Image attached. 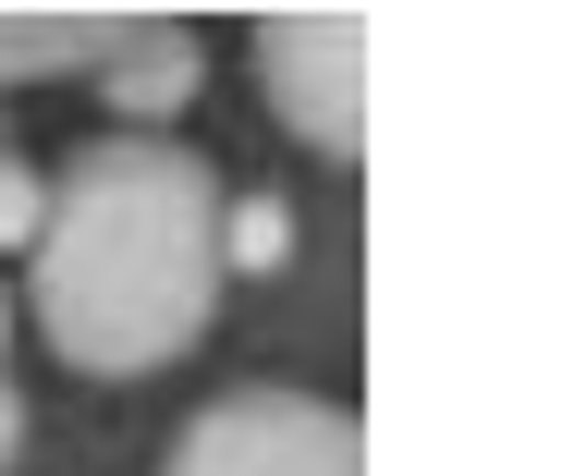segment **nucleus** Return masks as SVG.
<instances>
[{
	"label": "nucleus",
	"instance_id": "f257e3e1",
	"mask_svg": "<svg viewBox=\"0 0 562 476\" xmlns=\"http://www.w3.org/2000/svg\"><path fill=\"white\" fill-rule=\"evenodd\" d=\"M37 330L86 378H147L221 306V171L171 135H99L37 208Z\"/></svg>",
	"mask_w": 562,
	"mask_h": 476
},
{
	"label": "nucleus",
	"instance_id": "f03ea898",
	"mask_svg": "<svg viewBox=\"0 0 562 476\" xmlns=\"http://www.w3.org/2000/svg\"><path fill=\"white\" fill-rule=\"evenodd\" d=\"M159 476H367V428L318 392H221L183 416Z\"/></svg>",
	"mask_w": 562,
	"mask_h": 476
},
{
	"label": "nucleus",
	"instance_id": "7ed1b4c3",
	"mask_svg": "<svg viewBox=\"0 0 562 476\" xmlns=\"http://www.w3.org/2000/svg\"><path fill=\"white\" fill-rule=\"evenodd\" d=\"M257 86L318 159L367 147V25L355 13H269L257 25Z\"/></svg>",
	"mask_w": 562,
	"mask_h": 476
},
{
	"label": "nucleus",
	"instance_id": "20e7f679",
	"mask_svg": "<svg viewBox=\"0 0 562 476\" xmlns=\"http://www.w3.org/2000/svg\"><path fill=\"white\" fill-rule=\"evenodd\" d=\"M196 73H209L196 25H123V37L99 49V99H111L123 123H171L183 99H196Z\"/></svg>",
	"mask_w": 562,
	"mask_h": 476
},
{
	"label": "nucleus",
	"instance_id": "39448f33",
	"mask_svg": "<svg viewBox=\"0 0 562 476\" xmlns=\"http://www.w3.org/2000/svg\"><path fill=\"white\" fill-rule=\"evenodd\" d=\"M123 25H86V13H0V86H37V73H74L99 61Z\"/></svg>",
	"mask_w": 562,
	"mask_h": 476
},
{
	"label": "nucleus",
	"instance_id": "423d86ee",
	"mask_svg": "<svg viewBox=\"0 0 562 476\" xmlns=\"http://www.w3.org/2000/svg\"><path fill=\"white\" fill-rule=\"evenodd\" d=\"M281 257H294V208H281V196L221 208V269H281Z\"/></svg>",
	"mask_w": 562,
	"mask_h": 476
},
{
	"label": "nucleus",
	"instance_id": "0eeeda50",
	"mask_svg": "<svg viewBox=\"0 0 562 476\" xmlns=\"http://www.w3.org/2000/svg\"><path fill=\"white\" fill-rule=\"evenodd\" d=\"M37 208H49V183H37L13 147H0V245H25V233H37Z\"/></svg>",
	"mask_w": 562,
	"mask_h": 476
},
{
	"label": "nucleus",
	"instance_id": "6e6552de",
	"mask_svg": "<svg viewBox=\"0 0 562 476\" xmlns=\"http://www.w3.org/2000/svg\"><path fill=\"white\" fill-rule=\"evenodd\" d=\"M25 452V392H0V464Z\"/></svg>",
	"mask_w": 562,
	"mask_h": 476
},
{
	"label": "nucleus",
	"instance_id": "1a4fd4ad",
	"mask_svg": "<svg viewBox=\"0 0 562 476\" xmlns=\"http://www.w3.org/2000/svg\"><path fill=\"white\" fill-rule=\"evenodd\" d=\"M0 342H13V306H0Z\"/></svg>",
	"mask_w": 562,
	"mask_h": 476
}]
</instances>
